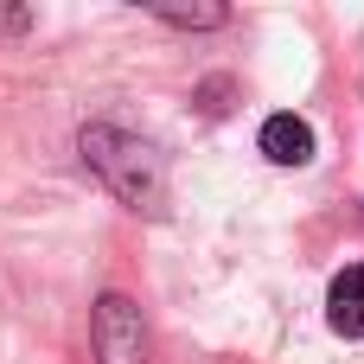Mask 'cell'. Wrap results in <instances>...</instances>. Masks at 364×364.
Instances as JSON below:
<instances>
[{"instance_id": "cell-1", "label": "cell", "mask_w": 364, "mask_h": 364, "mask_svg": "<svg viewBox=\"0 0 364 364\" xmlns=\"http://www.w3.org/2000/svg\"><path fill=\"white\" fill-rule=\"evenodd\" d=\"M77 154H83V166L102 179V192H109L122 211H134V218H166L173 179H166V154H160L154 141H141V134H128V128H115V122H90V128L77 134Z\"/></svg>"}, {"instance_id": "cell-2", "label": "cell", "mask_w": 364, "mask_h": 364, "mask_svg": "<svg viewBox=\"0 0 364 364\" xmlns=\"http://www.w3.org/2000/svg\"><path fill=\"white\" fill-rule=\"evenodd\" d=\"M90 339H96V364H147V320L128 294H102L90 314Z\"/></svg>"}, {"instance_id": "cell-3", "label": "cell", "mask_w": 364, "mask_h": 364, "mask_svg": "<svg viewBox=\"0 0 364 364\" xmlns=\"http://www.w3.org/2000/svg\"><path fill=\"white\" fill-rule=\"evenodd\" d=\"M326 326L339 339H364V262L333 275V288H326Z\"/></svg>"}, {"instance_id": "cell-4", "label": "cell", "mask_w": 364, "mask_h": 364, "mask_svg": "<svg viewBox=\"0 0 364 364\" xmlns=\"http://www.w3.org/2000/svg\"><path fill=\"white\" fill-rule=\"evenodd\" d=\"M256 147H262L275 166H307V160H314V128H307L301 115H288V109H282V115H269V122H262Z\"/></svg>"}, {"instance_id": "cell-5", "label": "cell", "mask_w": 364, "mask_h": 364, "mask_svg": "<svg viewBox=\"0 0 364 364\" xmlns=\"http://www.w3.org/2000/svg\"><path fill=\"white\" fill-rule=\"evenodd\" d=\"M147 13L166 19V26H179V32H211V26L230 19V6H218V0H205V6H166V0H147Z\"/></svg>"}, {"instance_id": "cell-6", "label": "cell", "mask_w": 364, "mask_h": 364, "mask_svg": "<svg viewBox=\"0 0 364 364\" xmlns=\"http://www.w3.org/2000/svg\"><path fill=\"white\" fill-rule=\"evenodd\" d=\"M32 26V6H0V32H26Z\"/></svg>"}]
</instances>
